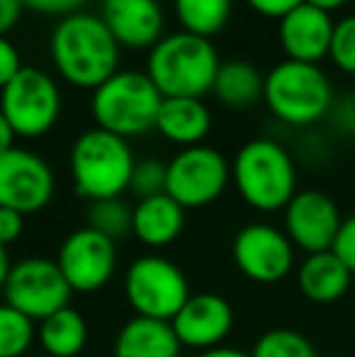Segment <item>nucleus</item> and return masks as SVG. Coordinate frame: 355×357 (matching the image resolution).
I'll return each mask as SVG.
<instances>
[{
    "instance_id": "nucleus-1",
    "label": "nucleus",
    "mask_w": 355,
    "mask_h": 357,
    "mask_svg": "<svg viewBox=\"0 0 355 357\" xmlns=\"http://www.w3.org/2000/svg\"><path fill=\"white\" fill-rule=\"evenodd\" d=\"M49 54L56 73L68 85L95 90L119 71L122 47L100 15L81 10L56 22L49 39Z\"/></svg>"
},
{
    "instance_id": "nucleus-2",
    "label": "nucleus",
    "mask_w": 355,
    "mask_h": 357,
    "mask_svg": "<svg viewBox=\"0 0 355 357\" xmlns=\"http://www.w3.org/2000/svg\"><path fill=\"white\" fill-rule=\"evenodd\" d=\"M222 66L212 39L190 32L166 34L149 49L146 75L163 98H199L212 93Z\"/></svg>"
},
{
    "instance_id": "nucleus-3",
    "label": "nucleus",
    "mask_w": 355,
    "mask_h": 357,
    "mask_svg": "<svg viewBox=\"0 0 355 357\" xmlns=\"http://www.w3.org/2000/svg\"><path fill=\"white\" fill-rule=\"evenodd\" d=\"M236 192L251 209L263 214L280 212L297 195V168L289 151L275 139H251L232 160Z\"/></svg>"
},
{
    "instance_id": "nucleus-4",
    "label": "nucleus",
    "mask_w": 355,
    "mask_h": 357,
    "mask_svg": "<svg viewBox=\"0 0 355 357\" xmlns=\"http://www.w3.org/2000/svg\"><path fill=\"white\" fill-rule=\"evenodd\" d=\"M163 95L153 85L146 71L119 68L112 78L93 90L90 112L95 127L122 139H139L156 132V117Z\"/></svg>"
},
{
    "instance_id": "nucleus-5",
    "label": "nucleus",
    "mask_w": 355,
    "mask_h": 357,
    "mask_svg": "<svg viewBox=\"0 0 355 357\" xmlns=\"http://www.w3.org/2000/svg\"><path fill=\"white\" fill-rule=\"evenodd\" d=\"M134 165L137 160L127 139L100 127L86 129L73 142L68 155L76 192L88 202L122 197L132 183Z\"/></svg>"
},
{
    "instance_id": "nucleus-6",
    "label": "nucleus",
    "mask_w": 355,
    "mask_h": 357,
    "mask_svg": "<svg viewBox=\"0 0 355 357\" xmlns=\"http://www.w3.org/2000/svg\"><path fill=\"white\" fill-rule=\"evenodd\" d=\"M333 88L319 63L280 61L266 73L263 102L282 124L312 127L328 117L333 107Z\"/></svg>"
},
{
    "instance_id": "nucleus-7",
    "label": "nucleus",
    "mask_w": 355,
    "mask_h": 357,
    "mask_svg": "<svg viewBox=\"0 0 355 357\" xmlns=\"http://www.w3.org/2000/svg\"><path fill=\"white\" fill-rule=\"evenodd\" d=\"M190 282L171 258L158 253L139 255L124 273V296L137 316L173 321L188 301Z\"/></svg>"
},
{
    "instance_id": "nucleus-8",
    "label": "nucleus",
    "mask_w": 355,
    "mask_h": 357,
    "mask_svg": "<svg viewBox=\"0 0 355 357\" xmlns=\"http://www.w3.org/2000/svg\"><path fill=\"white\" fill-rule=\"evenodd\" d=\"M0 112L13 124L17 139H39L61 117V88L42 68L22 66L0 90Z\"/></svg>"
},
{
    "instance_id": "nucleus-9",
    "label": "nucleus",
    "mask_w": 355,
    "mask_h": 357,
    "mask_svg": "<svg viewBox=\"0 0 355 357\" xmlns=\"http://www.w3.org/2000/svg\"><path fill=\"white\" fill-rule=\"evenodd\" d=\"M232 180V165L222 151L199 144L180 149L168 160L166 195L183 209H199L217 202Z\"/></svg>"
},
{
    "instance_id": "nucleus-10",
    "label": "nucleus",
    "mask_w": 355,
    "mask_h": 357,
    "mask_svg": "<svg viewBox=\"0 0 355 357\" xmlns=\"http://www.w3.org/2000/svg\"><path fill=\"white\" fill-rule=\"evenodd\" d=\"M73 289L68 287L56 260L29 255L13 265L3 296L10 306L22 311L34 324L66 309Z\"/></svg>"
},
{
    "instance_id": "nucleus-11",
    "label": "nucleus",
    "mask_w": 355,
    "mask_h": 357,
    "mask_svg": "<svg viewBox=\"0 0 355 357\" xmlns=\"http://www.w3.org/2000/svg\"><path fill=\"white\" fill-rule=\"evenodd\" d=\"M234 265L243 278L258 284L282 282L294 268V245L282 229L273 224H246L232 243Z\"/></svg>"
},
{
    "instance_id": "nucleus-12",
    "label": "nucleus",
    "mask_w": 355,
    "mask_h": 357,
    "mask_svg": "<svg viewBox=\"0 0 355 357\" xmlns=\"http://www.w3.org/2000/svg\"><path fill=\"white\" fill-rule=\"evenodd\" d=\"M54 190V170L39 153L20 146L0 153V207L37 214L52 202Z\"/></svg>"
},
{
    "instance_id": "nucleus-13",
    "label": "nucleus",
    "mask_w": 355,
    "mask_h": 357,
    "mask_svg": "<svg viewBox=\"0 0 355 357\" xmlns=\"http://www.w3.org/2000/svg\"><path fill=\"white\" fill-rule=\"evenodd\" d=\"M56 265L68 287L81 294L103 289L117 270V245L90 226L76 229L63 238Z\"/></svg>"
},
{
    "instance_id": "nucleus-14",
    "label": "nucleus",
    "mask_w": 355,
    "mask_h": 357,
    "mask_svg": "<svg viewBox=\"0 0 355 357\" xmlns=\"http://www.w3.org/2000/svg\"><path fill=\"white\" fill-rule=\"evenodd\" d=\"M285 212V234L294 248L307 255L333 248V241L343 224L338 204L322 190H297Z\"/></svg>"
},
{
    "instance_id": "nucleus-15",
    "label": "nucleus",
    "mask_w": 355,
    "mask_h": 357,
    "mask_svg": "<svg viewBox=\"0 0 355 357\" xmlns=\"http://www.w3.org/2000/svg\"><path fill=\"white\" fill-rule=\"evenodd\" d=\"M171 326L183 348L204 353L224 345L229 338L234 328V309L222 294L199 291L188 296V301L173 316Z\"/></svg>"
},
{
    "instance_id": "nucleus-16",
    "label": "nucleus",
    "mask_w": 355,
    "mask_h": 357,
    "mask_svg": "<svg viewBox=\"0 0 355 357\" xmlns=\"http://www.w3.org/2000/svg\"><path fill=\"white\" fill-rule=\"evenodd\" d=\"M98 15L119 47L151 49L166 37V15L158 0H100Z\"/></svg>"
},
{
    "instance_id": "nucleus-17",
    "label": "nucleus",
    "mask_w": 355,
    "mask_h": 357,
    "mask_svg": "<svg viewBox=\"0 0 355 357\" xmlns=\"http://www.w3.org/2000/svg\"><path fill=\"white\" fill-rule=\"evenodd\" d=\"M333 17L314 5H297L280 20L278 39L289 61L319 63L328 56L333 37Z\"/></svg>"
},
{
    "instance_id": "nucleus-18",
    "label": "nucleus",
    "mask_w": 355,
    "mask_h": 357,
    "mask_svg": "<svg viewBox=\"0 0 355 357\" xmlns=\"http://www.w3.org/2000/svg\"><path fill=\"white\" fill-rule=\"evenodd\" d=\"M185 229V209L171 195H153L139 199L132 209V234L146 248H166L176 243Z\"/></svg>"
},
{
    "instance_id": "nucleus-19",
    "label": "nucleus",
    "mask_w": 355,
    "mask_h": 357,
    "mask_svg": "<svg viewBox=\"0 0 355 357\" xmlns=\"http://www.w3.org/2000/svg\"><path fill=\"white\" fill-rule=\"evenodd\" d=\"M156 132L180 149L199 146L212 132V112L199 98H163Z\"/></svg>"
},
{
    "instance_id": "nucleus-20",
    "label": "nucleus",
    "mask_w": 355,
    "mask_h": 357,
    "mask_svg": "<svg viewBox=\"0 0 355 357\" xmlns=\"http://www.w3.org/2000/svg\"><path fill=\"white\" fill-rule=\"evenodd\" d=\"M183 345L171 321L134 316L114 335L112 357H180Z\"/></svg>"
},
{
    "instance_id": "nucleus-21",
    "label": "nucleus",
    "mask_w": 355,
    "mask_h": 357,
    "mask_svg": "<svg viewBox=\"0 0 355 357\" xmlns=\"http://www.w3.org/2000/svg\"><path fill=\"white\" fill-rule=\"evenodd\" d=\"M353 273L333 250L312 253L299 263L297 287L314 304H333L348 291Z\"/></svg>"
},
{
    "instance_id": "nucleus-22",
    "label": "nucleus",
    "mask_w": 355,
    "mask_h": 357,
    "mask_svg": "<svg viewBox=\"0 0 355 357\" xmlns=\"http://www.w3.org/2000/svg\"><path fill=\"white\" fill-rule=\"evenodd\" d=\"M263 85H266V75L258 71L253 63L234 59V61H224L217 71L212 85V95L232 109H246L263 100Z\"/></svg>"
},
{
    "instance_id": "nucleus-23",
    "label": "nucleus",
    "mask_w": 355,
    "mask_h": 357,
    "mask_svg": "<svg viewBox=\"0 0 355 357\" xmlns=\"http://www.w3.org/2000/svg\"><path fill=\"white\" fill-rule=\"evenodd\" d=\"M37 340L49 357H76L88 343V324L81 311L66 306L39 321Z\"/></svg>"
},
{
    "instance_id": "nucleus-24",
    "label": "nucleus",
    "mask_w": 355,
    "mask_h": 357,
    "mask_svg": "<svg viewBox=\"0 0 355 357\" xmlns=\"http://www.w3.org/2000/svg\"><path fill=\"white\" fill-rule=\"evenodd\" d=\"M173 10L183 32L212 39L227 27L234 0H173Z\"/></svg>"
},
{
    "instance_id": "nucleus-25",
    "label": "nucleus",
    "mask_w": 355,
    "mask_h": 357,
    "mask_svg": "<svg viewBox=\"0 0 355 357\" xmlns=\"http://www.w3.org/2000/svg\"><path fill=\"white\" fill-rule=\"evenodd\" d=\"M34 338H37L34 321L10 306L8 301H3L0 304V357L27 355Z\"/></svg>"
},
{
    "instance_id": "nucleus-26",
    "label": "nucleus",
    "mask_w": 355,
    "mask_h": 357,
    "mask_svg": "<svg viewBox=\"0 0 355 357\" xmlns=\"http://www.w3.org/2000/svg\"><path fill=\"white\" fill-rule=\"evenodd\" d=\"M88 226L117 243L119 238L132 234V209H129V204L122 197L90 202Z\"/></svg>"
},
{
    "instance_id": "nucleus-27",
    "label": "nucleus",
    "mask_w": 355,
    "mask_h": 357,
    "mask_svg": "<svg viewBox=\"0 0 355 357\" xmlns=\"http://www.w3.org/2000/svg\"><path fill=\"white\" fill-rule=\"evenodd\" d=\"M251 357H319V353L312 340L299 331L273 328L256 340Z\"/></svg>"
},
{
    "instance_id": "nucleus-28",
    "label": "nucleus",
    "mask_w": 355,
    "mask_h": 357,
    "mask_svg": "<svg viewBox=\"0 0 355 357\" xmlns=\"http://www.w3.org/2000/svg\"><path fill=\"white\" fill-rule=\"evenodd\" d=\"M166 180H168V163H163L158 158L137 160L132 173V183H129V192H134L139 199L163 195L166 192Z\"/></svg>"
},
{
    "instance_id": "nucleus-29",
    "label": "nucleus",
    "mask_w": 355,
    "mask_h": 357,
    "mask_svg": "<svg viewBox=\"0 0 355 357\" xmlns=\"http://www.w3.org/2000/svg\"><path fill=\"white\" fill-rule=\"evenodd\" d=\"M328 59L338 71L355 75V15H346L336 22Z\"/></svg>"
},
{
    "instance_id": "nucleus-30",
    "label": "nucleus",
    "mask_w": 355,
    "mask_h": 357,
    "mask_svg": "<svg viewBox=\"0 0 355 357\" xmlns=\"http://www.w3.org/2000/svg\"><path fill=\"white\" fill-rule=\"evenodd\" d=\"M90 0H22V5L27 10H34L39 15H47V17H66V15L81 13L86 10Z\"/></svg>"
},
{
    "instance_id": "nucleus-31",
    "label": "nucleus",
    "mask_w": 355,
    "mask_h": 357,
    "mask_svg": "<svg viewBox=\"0 0 355 357\" xmlns=\"http://www.w3.org/2000/svg\"><path fill=\"white\" fill-rule=\"evenodd\" d=\"M331 250L343 260V265H346V268L355 275V214L343 219V224H341V229H338V236H336V241H333Z\"/></svg>"
},
{
    "instance_id": "nucleus-32",
    "label": "nucleus",
    "mask_w": 355,
    "mask_h": 357,
    "mask_svg": "<svg viewBox=\"0 0 355 357\" xmlns=\"http://www.w3.org/2000/svg\"><path fill=\"white\" fill-rule=\"evenodd\" d=\"M22 71V59L20 52L8 37H0V90Z\"/></svg>"
},
{
    "instance_id": "nucleus-33",
    "label": "nucleus",
    "mask_w": 355,
    "mask_h": 357,
    "mask_svg": "<svg viewBox=\"0 0 355 357\" xmlns=\"http://www.w3.org/2000/svg\"><path fill=\"white\" fill-rule=\"evenodd\" d=\"M328 117L333 119V124H336V129L341 134L355 137V93L346 95L341 100H333V107L328 112Z\"/></svg>"
},
{
    "instance_id": "nucleus-34",
    "label": "nucleus",
    "mask_w": 355,
    "mask_h": 357,
    "mask_svg": "<svg viewBox=\"0 0 355 357\" xmlns=\"http://www.w3.org/2000/svg\"><path fill=\"white\" fill-rule=\"evenodd\" d=\"M24 231V216L15 209L0 207V245H13Z\"/></svg>"
},
{
    "instance_id": "nucleus-35",
    "label": "nucleus",
    "mask_w": 355,
    "mask_h": 357,
    "mask_svg": "<svg viewBox=\"0 0 355 357\" xmlns=\"http://www.w3.org/2000/svg\"><path fill=\"white\" fill-rule=\"evenodd\" d=\"M248 8L253 13H258L261 17L270 20H282L287 13H292L297 5H302L304 0H246Z\"/></svg>"
},
{
    "instance_id": "nucleus-36",
    "label": "nucleus",
    "mask_w": 355,
    "mask_h": 357,
    "mask_svg": "<svg viewBox=\"0 0 355 357\" xmlns=\"http://www.w3.org/2000/svg\"><path fill=\"white\" fill-rule=\"evenodd\" d=\"M22 10V0H0V37H5L20 22Z\"/></svg>"
},
{
    "instance_id": "nucleus-37",
    "label": "nucleus",
    "mask_w": 355,
    "mask_h": 357,
    "mask_svg": "<svg viewBox=\"0 0 355 357\" xmlns=\"http://www.w3.org/2000/svg\"><path fill=\"white\" fill-rule=\"evenodd\" d=\"M15 139H17V134H15L13 124H10L8 117H5V114L0 112V153H5V151L15 149Z\"/></svg>"
},
{
    "instance_id": "nucleus-38",
    "label": "nucleus",
    "mask_w": 355,
    "mask_h": 357,
    "mask_svg": "<svg viewBox=\"0 0 355 357\" xmlns=\"http://www.w3.org/2000/svg\"><path fill=\"white\" fill-rule=\"evenodd\" d=\"M195 357H251V353H246V350H241V348H232V345H219V348L197 353Z\"/></svg>"
},
{
    "instance_id": "nucleus-39",
    "label": "nucleus",
    "mask_w": 355,
    "mask_h": 357,
    "mask_svg": "<svg viewBox=\"0 0 355 357\" xmlns=\"http://www.w3.org/2000/svg\"><path fill=\"white\" fill-rule=\"evenodd\" d=\"M10 270H13V263H10L8 248H5V245H0V291L5 289V282H8Z\"/></svg>"
},
{
    "instance_id": "nucleus-40",
    "label": "nucleus",
    "mask_w": 355,
    "mask_h": 357,
    "mask_svg": "<svg viewBox=\"0 0 355 357\" xmlns=\"http://www.w3.org/2000/svg\"><path fill=\"white\" fill-rule=\"evenodd\" d=\"M307 5H314V8H319V10H324V13H336V10H341L343 5L348 3V0H304Z\"/></svg>"
}]
</instances>
